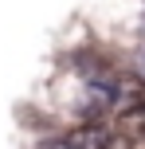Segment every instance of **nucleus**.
Returning a JSON list of instances; mask_svg holds the SVG:
<instances>
[{
	"label": "nucleus",
	"mask_w": 145,
	"mask_h": 149,
	"mask_svg": "<svg viewBox=\"0 0 145 149\" xmlns=\"http://www.w3.org/2000/svg\"><path fill=\"white\" fill-rule=\"evenodd\" d=\"M39 149H114V134L102 122H86V126L71 130V134L55 137V141L39 145Z\"/></svg>",
	"instance_id": "nucleus-1"
},
{
	"label": "nucleus",
	"mask_w": 145,
	"mask_h": 149,
	"mask_svg": "<svg viewBox=\"0 0 145 149\" xmlns=\"http://www.w3.org/2000/svg\"><path fill=\"white\" fill-rule=\"evenodd\" d=\"M126 118H130V130L137 137H145V102H137L133 110H126Z\"/></svg>",
	"instance_id": "nucleus-2"
},
{
	"label": "nucleus",
	"mask_w": 145,
	"mask_h": 149,
	"mask_svg": "<svg viewBox=\"0 0 145 149\" xmlns=\"http://www.w3.org/2000/svg\"><path fill=\"white\" fill-rule=\"evenodd\" d=\"M141 74H145V51H141Z\"/></svg>",
	"instance_id": "nucleus-3"
}]
</instances>
